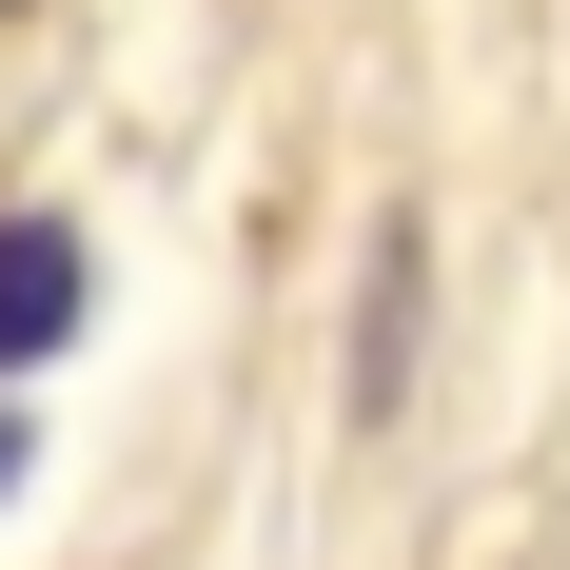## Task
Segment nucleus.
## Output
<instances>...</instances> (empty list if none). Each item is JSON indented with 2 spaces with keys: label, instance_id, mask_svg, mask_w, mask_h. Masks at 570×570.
Masks as SVG:
<instances>
[{
  "label": "nucleus",
  "instance_id": "1",
  "mask_svg": "<svg viewBox=\"0 0 570 570\" xmlns=\"http://www.w3.org/2000/svg\"><path fill=\"white\" fill-rule=\"evenodd\" d=\"M59 335H79V236H59V217H0V374L59 354Z\"/></svg>",
  "mask_w": 570,
  "mask_h": 570
},
{
  "label": "nucleus",
  "instance_id": "2",
  "mask_svg": "<svg viewBox=\"0 0 570 570\" xmlns=\"http://www.w3.org/2000/svg\"><path fill=\"white\" fill-rule=\"evenodd\" d=\"M0 472H20V433H0Z\"/></svg>",
  "mask_w": 570,
  "mask_h": 570
}]
</instances>
